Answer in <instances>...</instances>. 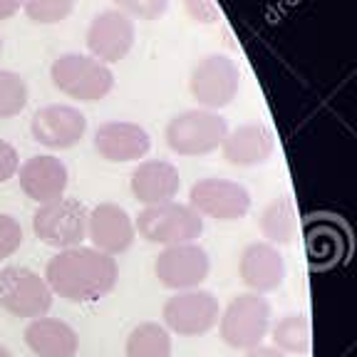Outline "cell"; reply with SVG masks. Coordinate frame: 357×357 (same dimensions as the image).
Masks as SVG:
<instances>
[{
  "mask_svg": "<svg viewBox=\"0 0 357 357\" xmlns=\"http://www.w3.org/2000/svg\"><path fill=\"white\" fill-rule=\"evenodd\" d=\"M75 10V0H22V13L35 25H57Z\"/></svg>",
  "mask_w": 357,
  "mask_h": 357,
  "instance_id": "obj_25",
  "label": "cell"
},
{
  "mask_svg": "<svg viewBox=\"0 0 357 357\" xmlns=\"http://www.w3.org/2000/svg\"><path fill=\"white\" fill-rule=\"evenodd\" d=\"M28 82L13 70H0V119L17 117L28 107Z\"/></svg>",
  "mask_w": 357,
  "mask_h": 357,
  "instance_id": "obj_24",
  "label": "cell"
},
{
  "mask_svg": "<svg viewBox=\"0 0 357 357\" xmlns=\"http://www.w3.org/2000/svg\"><path fill=\"white\" fill-rule=\"evenodd\" d=\"M134 199L144 206H156L174 201L181 189V176L178 169L172 162L164 159H144L134 167L132 178H129Z\"/></svg>",
  "mask_w": 357,
  "mask_h": 357,
  "instance_id": "obj_19",
  "label": "cell"
},
{
  "mask_svg": "<svg viewBox=\"0 0 357 357\" xmlns=\"http://www.w3.org/2000/svg\"><path fill=\"white\" fill-rule=\"evenodd\" d=\"M22 8V0H0V20H8Z\"/></svg>",
  "mask_w": 357,
  "mask_h": 357,
  "instance_id": "obj_30",
  "label": "cell"
},
{
  "mask_svg": "<svg viewBox=\"0 0 357 357\" xmlns=\"http://www.w3.org/2000/svg\"><path fill=\"white\" fill-rule=\"evenodd\" d=\"M218 315H221L218 298L211 290L204 288L178 290L162 307L164 328L169 333L181 335V337L206 335L218 323Z\"/></svg>",
  "mask_w": 357,
  "mask_h": 357,
  "instance_id": "obj_9",
  "label": "cell"
},
{
  "mask_svg": "<svg viewBox=\"0 0 357 357\" xmlns=\"http://www.w3.org/2000/svg\"><path fill=\"white\" fill-rule=\"evenodd\" d=\"M95 149L97 154L112 164L139 162L149 154L151 137L142 124L112 119L97 127L95 132Z\"/></svg>",
  "mask_w": 357,
  "mask_h": 357,
  "instance_id": "obj_15",
  "label": "cell"
},
{
  "mask_svg": "<svg viewBox=\"0 0 357 357\" xmlns=\"http://www.w3.org/2000/svg\"><path fill=\"white\" fill-rule=\"evenodd\" d=\"M275 149V137L273 129L263 122H245L236 127L234 132L226 134V139L221 144L223 159L231 167H258L271 159Z\"/></svg>",
  "mask_w": 357,
  "mask_h": 357,
  "instance_id": "obj_18",
  "label": "cell"
},
{
  "mask_svg": "<svg viewBox=\"0 0 357 357\" xmlns=\"http://www.w3.org/2000/svg\"><path fill=\"white\" fill-rule=\"evenodd\" d=\"M189 89L191 97L199 102V107L211 112L223 109L241 92L238 65L223 52H211V55L201 57L191 70Z\"/></svg>",
  "mask_w": 357,
  "mask_h": 357,
  "instance_id": "obj_6",
  "label": "cell"
},
{
  "mask_svg": "<svg viewBox=\"0 0 357 357\" xmlns=\"http://www.w3.org/2000/svg\"><path fill=\"white\" fill-rule=\"evenodd\" d=\"M271 340L273 347L283 355H305L310 350V323L303 312H290L271 325Z\"/></svg>",
  "mask_w": 357,
  "mask_h": 357,
  "instance_id": "obj_22",
  "label": "cell"
},
{
  "mask_svg": "<svg viewBox=\"0 0 357 357\" xmlns=\"http://www.w3.org/2000/svg\"><path fill=\"white\" fill-rule=\"evenodd\" d=\"M30 132L47 149H73L87 132V117L73 105H45L30 119Z\"/></svg>",
  "mask_w": 357,
  "mask_h": 357,
  "instance_id": "obj_13",
  "label": "cell"
},
{
  "mask_svg": "<svg viewBox=\"0 0 357 357\" xmlns=\"http://www.w3.org/2000/svg\"><path fill=\"white\" fill-rule=\"evenodd\" d=\"M20 169V154L10 142L0 139V184L10 181Z\"/></svg>",
  "mask_w": 357,
  "mask_h": 357,
  "instance_id": "obj_29",
  "label": "cell"
},
{
  "mask_svg": "<svg viewBox=\"0 0 357 357\" xmlns=\"http://www.w3.org/2000/svg\"><path fill=\"white\" fill-rule=\"evenodd\" d=\"M208 271H211V258L199 243L167 245L154 261V275L164 288L174 293L201 288V283L208 278Z\"/></svg>",
  "mask_w": 357,
  "mask_h": 357,
  "instance_id": "obj_11",
  "label": "cell"
},
{
  "mask_svg": "<svg viewBox=\"0 0 357 357\" xmlns=\"http://www.w3.org/2000/svg\"><path fill=\"white\" fill-rule=\"evenodd\" d=\"M134 40H137L134 20L117 8H112V10H102L92 17L84 43H87L89 55L95 60L112 65V62H119L129 55Z\"/></svg>",
  "mask_w": 357,
  "mask_h": 357,
  "instance_id": "obj_12",
  "label": "cell"
},
{
  "mask_svg": "<svg viewBox=\"0 0 357 357\" xmlns=\"http://www.w3.org/2000/svg\"><path fill=\"white\" fill-rule=\"evenodd\" d=\"M0 52H3V38H0Z\"/></svg>",
  "mask_w": 357,
  "mask_h": 357,
  "instance_id": "obj_33",
  "label": "cell"
},
{
  "mask_svg": "<svg viewBox=\"0 0 357 357\" xmlns=\"http://www.w3.org/2000/svg\"><path fill=\"white\" fill-rule=\"evenodd\" d=\"M243 357H285V355L280 350H275V347L258 345V347H253V350H245Z\"/></svg>",
  "mask_w": 357,
  "mask_h": 357,
  "instance_id": "obj_31",
  "label": "cell"
},
{
  "mask_svg": "<svg viewBox=\"0 0 357 357\" xmlns=\"http://www.w3.org/2000/svg\"><path fill=\"white\" fill-rule=\"evenodd\" d=\"M33 231L45 245L57 251L82 245L87 238V206L73 196L43 204L33 216Z\"/></svg>",
  "mask_w": 357,
  "mask_h": 357,
  "instance_id": "obj_8",
  "label": "cell"
},
{
  "mask_svg": "<svg viewBox=\"0 0 357 357\" xmlns=\"http://www.w3.org/2000/svg\"><path fill=\"white\" fill-rule=\"evenodd\" d=\"M87 238L97 251L112 258L119 256L129 251L137 238L134 218L119 204H112V201L97 204L92 211H87Z\"/></svg>",
  "mask_w": 357,
  "mask_h": 357,
  "instance_id": "obj_14",
  "label": "cell"
},
{
  "mask_svg": "<svg viewBox=\"0 0 357 357\" xmlns=\"http://www.w3.org/2000/svg\"><path fill=\"white\" fill-rule=\"evenodd\" d=\"M22 337L38 357H75L79 350L77 330L65 320L47 315L30 320Z\"/></svg>",
  "mask_w": 357,
  "mask_h": 357,
  "instance_id": "obj_20",
  "label": "cell"
},
{
  "mask_svg": "<svg viewBox=\"0 0 357 357\" xmlns=\"http://www.w3.org/2000/svg\"><path fill=\"white\" fill-rule=\"evenodd\" d=\"M238 275L251 293H273L285 280V258L278 245L253 241L243 248L238 261Z\"/></svg>",
  "mask_w": 357,
  "mask_h": 357,
  "instance_id": "obj_16",
  "label": "cell"
},
{
  "mask_svg": "<svg viewBox=\"0 0 357 357\" xmlns=\"http://www.w3.org/2000/svg\"><path fill=\"white\" fill-rule=\"evenodd\" d=\"M184 8L189 17L201 25H216L221 22V8L216 0H184Z\"/></svg>",
  "mask_w": 357,
  "mask_h": 357,
  "instance_id": "obj_28",
  "label": "cell"
},
{
  "mask_svg": "<svg viewBox=\"0 0 357 357\" xmlns=\"http://www.w3.org/2000/svg\"><path fill=\"white\" fill-rule=\"evenodd\" d=\"M17 176H20V189L38 206L62 199L70 184V172L65 162L52 154H38L25 159V164H20L17 169Z\"/></svg>",
  "mask_w": 357,
  "mask_h": 357,
  "instance_id": "obj_17",
  "label": "cell"
},
{
  "mask_svg": "<svg viewBox=\"0 0 357 357\" xmlns=\"http://www.w3.org/2000/svg\"><path fill=\"white\" fill-rule=\"evenodd\" d=\"M226 134H229V122L218 112L196 107L178 112L169 119L164 139L169 149L178 156H206L221 149Z\"/></svg>",
  "mask_w": 357,
  "mask_h": 357,
  "instance_id": "obj_2",
  "label": "cell"
},
{
  "mask_svg": "<svg viewBox=\"0 0 357 357\" xmlns=\"http://www.w3.org/2000/svg\"><path fill=\"white\" fill-rule=\"evenodd\" d=\"M112 3L132 20H156L169 8V0H112Z\"/></svg>",
  "mask_w": 357,
  "mask_h": 357,
  "instance_id": "obj_26",
  "label": "cell"
},
{
  "mask_svg": "<svg viewBox=\"0 0 357 357\" xmlns=\"http://www.w3.org/2000/svg\"><path fill=\"white\" fill-rule=\"evenodd\" d=\"M50 79L62 95L79 102H100L114 87L109 65L82 52H65L50 67Z\"/></svg>",
  "mask_w": 357,
  "mask_h": 357,
  "instance_id": "obj_4",
  "label": "cell"
},
{
  "mask_svg": "<svg viewBox=\"0 0 357 357\" xmlns=\"http://www.w3.org/2000/svg\"><path fill=\"white\" fill-rule=\"evenodd\" d=\"M52 290L33 268L6 266L0 271V307L15 318L35 320L52 307Z\"/></svg>",
  "mask_w": 357,
  "mask_h": 357,
  "instance_id": "obj_7",
  "label": "cell"
},
{
  "mask_svg": "<svg viewBox=\"0 0 357 357\" xmlns=\"http://www.w3.org/2000/svg\"><path fill=\"white\" fill-rule=\"evenodd\" d=\"M22 245V226L10 213H0V261L15 256Z\"/></svg>",
  "mask_w": 357,
  "mask_h": 357,
  "instance_id": "obj_27",
  "label": "cell"
},
{
  "mask_svg": "<svg viewBox=\"0 0 357 357\" xmlns=\"http://www.w3.org/2000/svg\"><path fill=\"white\" fill-rule=\"evenodd\" d=\"M189 206L201 218L213 221H238L251 211V194L243 184L231 178L206 176L199 178L189 191Z\"/></svg>",
  "mask_w": 357,
  "mask_h": 357,
  "instance_id": "obj_10",
  "label": "cell"
},
{
  "mask_svg": "<svg viewBox=\"0 0 357 357\" xmlns=\"http://www.w3.org/2000/svg\"><path fill=\"white\" fill-rule=\"evenodd\" d=\"M134 229L146 243L167 248L178 243H196V238L204 234V218L189 204L167 201L142 208L139 216L134 218Z\"/></svg>",
  "mask_w": 357,
  "mask_h": 357,
  "instance_id": "obj_5",
  "label": "cell"
},
{
  "mask_svg": "<svg viewBox=\"0 0 357 357\" xmlns=\"http://www.w3.org/2000/svg\"><path fill=\"white\" fill-rule=\"evenodd\" d=\"M45 280L52 296L67 303H97L109 296L119 280L117 261L92 245L62 248L47 261Z\"/></svg>",
  "mask_w": 357,
  "mask_h": 357,
  "instance_id": "obj_1",
  "label": "cell"
},
{
  "mask_svg": "<svg viewBox=\"0 0 357 357\" xmlns=\"http://www.w3.org/2000/svg\"><path fill=\"white\" fill-rule=\"evenodd\" d=\"M0 357H13V355H10V350H8L6 345H0Z\"/></svg>",
  "mask_w": 357,
  "mask_h": 357,
  "instance_id": "obj_32",
  "label": "cell"
},
{
  "mask_svg": "<svg viewBox=\"0 0 357 357\" xmlns=\"http://www.w3.org/2000/svg\"><path fill=\"white\" fill-rule=\"evenodd\" d=\"M273 312L271 303L258 293H241L218 315V333L231 350H253L263 345L271 333Z\"/></svg>",
  "mask_w": 357,
  "mask_h": 357,
  "instance_id": "obj_3",
  "label": "cell"
},
{
  "mask_svg": "<svg viewBox=\"0 0 357 357\" xmlns=\"http://www.w3.org/2000/svg\"><path fill=\"white\" fill-rule=\"evenodd\" d=\"M261 234L268 238L266 243L273 245H283L293 241V236H296V213H293V204L285 196L273 199L263 208Z\"/></svg>",
  "mask_w": 357,
  "mask_h": 357,
  "instance_id": "obj_23",
  "label": "cell"
},
{
  "mask_svg": "<svg viewBox=\"0 0 357 357\" xmlns=\"http://www.w3.org/2000/svg\"><path fill=\"white\" fill-rule=\"evenodd\" d=\"M124 357H172V335L159 323H139L127 335Z\"/></svg>",
  "mask_w": 357,
  "mask_h": 357,
  "instance_id": "obj_21",
  "label": "cell"
}]
</instances>
